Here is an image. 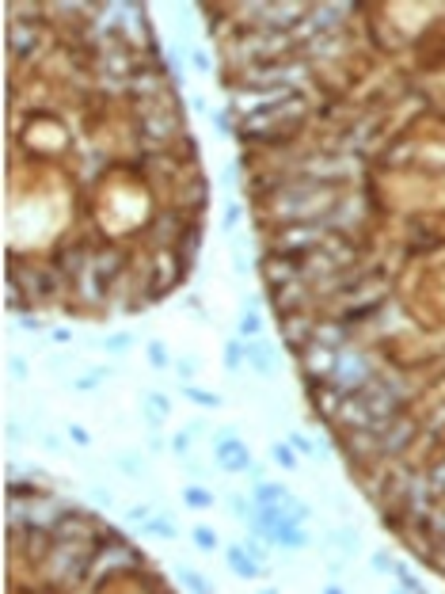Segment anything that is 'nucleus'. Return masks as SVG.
Returning a JSON list of instances; mask_svg holds the SVG:
<instances>
[{
	"mask_svg": "<svg viewBox=\"0 0 445 594\" xmlns=\"http://www.w3.org/2000/svg\"><path fill=\"white\" fill-rule=\"evenodd\" d=\"M137 134H141V141H149V145H168L175 137V115L160 111L157 103H149V118L137 123Z\"/></svg>",
	"mask_w": 445,
	"mask_h": 594,
	"instance_id": "1",
	"label": "nucleus"
},
{
	"mask_svg": "<svg viewBox=\"0 0 445 594\" xmlns=\"http://www.w3.org/2000/svg\"><path fill=\"white\" fill-rule=\"evenodd\" d=\"M214 454H217V461H221V465H225L229 472L251 469V454H248V446H244L240 438H232V434H221V438H217Z\"/></svg>",
	"mask_w": 445,
	"mask_h": 594,
	"instance_id": "2",
	"label": "nucleus"
},
{
	"mask_svg": "<svg viewBox=\"0 0 445 594\" xmlns=\"http://www.w3.org/2000/svg\"><path fill=\"white\" fill-rule=\"evenodd\" d=\"M225 556H229V568L236 571L240 579H259V575H263V568H259V564H251V556H248V553H240L236 545H232Z\"/></svg>",
	"mask_w": 445,
	"mask_h": 594,
	"instance_id": "3",
	"label": "nucleus"
},
{
	"mask_svg": "<svg viewBox=\"0 0 445 594\" xmlns=\"http://www.w3.org/2000/svg\"><path fill=\"white\" fill-rule=\"evenodd\" d=\"M88 267H92V271H95L103 282H110V274H115V271H122V251H115V248L99 251V256H95L92 263H88Z\"/></svg>",
	"mask_w": 445,
	"mask_h": 594,
	"instance_id": "4",
	"label": "nucleus"
},
{
	"mask_svg": "<svg viewBox=\"0 0 445 594\" xmlns=\"http://www.w3.org/2000/svg\"><path fill=\"white\" fill-rule=\"evenodd\" d=\"M255 499H259V507H282L289 495H286V488H278V484H259V488H255Z\"/></svg>",
	"mask_w": 445,
	"mask_h": 594,
	"instance_id": "5",
	"label": "nucleus"
},
{
	"mask_svg": "<svg viewBox=\"0 0 445 594\" xmlns=\"http://www.w3.org/2000/svg\"><path fill=\"white\" fill-rule=\"evenodd\" d=\"M244 358H251V366L255 370H259V373H271L274 370V358H271V350H266V347H244Z\"/></svg>",
	"mask_w": 445,
	"mask_h": 594,
	"instance_id": "6",
	"label": "nucleus"
},
{
	"mask_svg": "<svg viewBox=\"0 0 445 594\" xmlns=\"http://www.w3.org/2000/svg\"><path fill=\"white\" fill-rule=\"evenodd\" d=\"M183 499L191 503L194 511H202V507H209V503H214V495H209L206 488H187V491H183Z\"/></svg>",
	"mask_w": 445,
	"mask_h": 594,
	"instance_id": "7",
	"label": "nucleus"
},
{
	"mask_svg": "<svg viewBox=\"0 0 445 594\" xmlns=\"http://www.w3.org/2000/svg\"><path fill=\"white\" fill-rule=\"evenodd\" d=\"M194 545L209 553V548H217V533L209 530V526H198V530H194Z\"/></svg>",
	"mask_w": 445,
	"mask_h": 594,
	"instance_id": "8",
	"label": "nucleus"
},
{
	"mask_svg": "<svg viewBox=\"0 0 445 594\" xmlns=\"http://www.w3.org/2000/svg\"><path fill=\"white\" fill-rule=\"evenodd\" d=\"M259 328H263V321H259L255 313H248V316L240 321V335H259Z\"/></svg>",
	"mask_w": 445,
	"mask_h": 594,
	"instance_id": "9",
	"label": "nucleus"
},
{
	"mask_svg": "<svg viewBox=\"0 0 445 594\" xmlns=\"http://www.w3.org/2000/svg\"><path fill=\"white\" fill-rule=\"evenodd\" d=\"M240 358H244V343H229V350H225V366H229V370H236V366H240Z\"/></svg>",
	"mask_w": 445,
	"mask_h": 594,
	"instance_id": "10",
	"label": "nucleus"
},
{
	"mask_svg": "<svg viewBox=\"0 0 445 594\" xmlns=\"http://www.w3.org/2000/svg\"><path fill=\"white\" fill-rule=\"evenodd\" d=\"M183 583H187V587H191L194 594H209V587H206V583L194 575V571H183Z\"/></svg>",
	"mask_w": 445,
	"mask_h": 594,
	"instance_id": "11",
	"label": "nucleus"
},
{
	"mask_svg": "<svg viewBox=\"0 0 445 594\" xmlns=\"http://www.w3.org/2000/svg\"><path fill=\"white\" fill-rule=\"evenodd\" d=\"M126 347H130V335H110V339H107V350H110V355H122Z\"/></svg>",
	"mask_w": 445,
	"mask_h": 594,
	"instance_id": "12",
	"label": "nucleus"
},
{
	"mask_svg": "<svg viewBox=\"0 0 445 594\" xmlns=\"http://www.w3.org/2000/svg\"><path fill=\"white\" fill-rule=\"evenodd\" d=\"M149 358H152V366H168V355H164L160 343H149Z\"/></svg>",
	"mask_w": 445,
	"mask_h": 594,
	"instance_id": "13",
	"label": "nucleus"
},
{
	"mask_svg": "<svg viewBox=\"0 0 445 594\" xmlns=\"http://www.w3.org/2000/svg\"><path fill=\"white\" fill-rule=\"evenodd\" d=\"M149 533H157V537H175L168 522H149Z\"/></svg>",
	"mask_w": 445,
	"mask_h": 594,
	"instance_id": "14",
	"label": "nucleus"
},
{
	"mask_svg": "<svg viewBox=\"0 0 445 594\" xmlns=\"http://www.w3.org/2000/svg\"><path fill=\"white\" fill-rule=\"evenodd\" d=\"M191 400H198V404H209V408H217V396H209V392H198V389H191Z\"/></svg>",
	"mask_w": 445,
	"mask_h": 594,
	"instance_id": "15",
	"label": "nucleus"
},
{
	"mask_svg": "<svg viewBox=\"0 0 445 594\" xmlns=\"http://www.w3.org/2000/svg\"><path fill=\"white\" fill-rule=\"evenodd\" d=\"M289 442H293L297 449H301V454H316V449H313V442H308V438H301V434H293V438H289Z\"/></svg>",
	"mask_w": 445,
	"mask_h": 594,
	"instance_id": "16",
	"label": "nucleus"
},
{
	"mask_svg": "<svg viewBox=\"0 0 445 594\" xmlns=\"http://www.w3.org/2000/svg\"><path fill=\"white\" fill-rule=\"evenodd\" d=\"M434 488H438V491H445V465H438V469H434Z\"/></svg>",
	"mask_w": 445,
	"mask_h": 594,
	"instance_id": "17",
	"label": "nucleus"
},
{
	"mask_svg": "<svg viewBox=\"0 0 445 594\" xmlns=\"http://www.w3.org/2000/svg\"><path fill=\"white\" fill-rule=\"evenodd\" d=\"M149 404H152V408H157V415H164V412H168V400H164V396H157V392L149 396Z\"/></svg>",
	"mask_w": 445,
	"mask_h": 594,
	"instance_id": "18",
	"label": "nucleus"
},
{
	"mask_svg": "<svg viewBox=\"0 0 445 594\" xmlns=\"http://www.w3.org/2000/svg\"><path fill=\"white\" fill-rule=\"evenodd\" d=\"M232 514H244V519H251V507H248L244 499H236V503H232Z\"/></svg>",
	"mask_w": 445,
	"mask_h": 594,
	"instance_id": "19",
	"label": "nucleus"
},
{
	"mask_svg": "<svg viewBox=\"0 0 445 594\" xmlns=\"http://www.w3.org/2000/svg\"><path fill=\"white\" fill-rule=\"evenodd\" d=\"M274 454H278V461H282V465H293V457H289V449H282V446H278Z\"/></svg>",
	"mask_w": 445,
	"mask_h": 594,
	"instance_id": "20",
	"label": "nucleus"
},
{
	"mask_svg": "<svg viewBox=\"0 0 445 594\" xmlns=\"http://www.w3.org/2000/svg\"><path fill=\"white\" fill-rule=\"evenodd\" d=\"M69 434H73V438H76V442H80V446H88V434L80 431V427H73V431H69Z\"/></svg>",
	"mask_w": 445,
	"mask_h": 594,
	"instance_id": "21",
	"label": "nucleus"
},
{
	"mask_svg": "<svg viewBox=\"0 0 445 594\" xmlns=\"http://www.w3.org/2000/svg\"><path fill=\"white\" fill-rule=\"evenodd\" d=\"M324 594H342V590H339V587H328V590H324Z\"/></svg>",
	"mask_w": 445,
	"mask_h": 594,
	"instance_id": "22",
	"label": "nucleus"
},
{
	"mask_svg": "<svg viewBox=\"0 0 445 594\" xmlns=\"http://www.w3.org/2000/svg\"><path fill=\"white\" fill-rule=\"evenodd\" d=\"M263 594H274V590H263Z\"/></svg>",
	"mask_w": 445,
	"mask_h": 594,
	"instance_id": "23",
	"label": "nucleus"
}]
</instances>
